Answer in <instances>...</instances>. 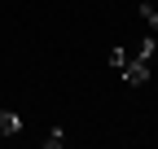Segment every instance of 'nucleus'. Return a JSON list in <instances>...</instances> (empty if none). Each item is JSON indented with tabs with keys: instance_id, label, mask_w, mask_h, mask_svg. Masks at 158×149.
I'll return each instance as SVG.
<instances>
[{
	"instance_id": "obj_1",
	"label": "nucleus",
	"mask_w": 158,
	"mask_h": 149,
	"mask_svg": "<svg viewBox=\"0 0 158 149\" xmlns=\"http://www.w3.org/2000/svg\"><path fill=\"white\" fill-rule=\"evenodd\" d=\"M123 79H127L132 88H136V83H145V79H149V66H145L141 57H132V62L123 66Z\"/></svg>"
},
{
	"instance_id": "obj_2",
	"label": "nucleus",
	"mask_w": 158,
	"mask_h": 149,
	"mask_svg": "<svg viewBox=\"0 0 158 149\" xmlns=\"http://www.w3.org/2000/svg\"><path fill=\"white\" fill-rule=\"evenodd\" d=\"M13 132H22V119L13 110H0V136H13Z\"/></svg>"
},
{
	"instance_id": "obj_3",
	"label": "nucleus",
	"mask_w": 158,
	"mask_h": 149,
	"mask_svg": "<svg viewBox=\"0 0 158 149\" xmlns=\"http://www.w3.org/2000/svg\"><path fill=\"white\" fill-rule=\"evenodd\" d=\"M132 62V48H110V66H118V70H123Z\"/></svg>"
},
{
	"instance_id": "obj_4",
	"label": "nucleus",
	"mask_w": 158,
	"mask_h": 149,
	"mask_svg": "<svg viewBox=\"0 0 158 149\" xmlns=\"http://www.w3.org/2000/svg\"><path fill=\"white\" fill-rule=\"evenodd\" d=\"M66 145V132H62V127H53V132L44 136V149H62Z\"/></svg>"
},
{
	"instance_id": "obj_5",
	"label": "nucleus",
	"mask_w": 158,
	"mask_h": 149,
	"mask_svg": "<svg viewBox=\"0 0 158 149\" xmlns=\"http://www.w3.org/2000/svg\"><path fill=\"white\" fill-rule=\"evenodd\" d=\"M141 18L149 22V31H158V9H154V5H141Z\"/></svg>"
},
{
	"instance_id": "obj_6",
	"label": "nucleus",
	"mask_w": 158,
	"mask_h": 149,
	"mask_svg": "<svg viewBox=\"0 0 158 149\" xmlns=\"http://www.w3.org/2000/svg\"><path fill=\"white\" fill-rule=\"evenodd\" d=\"M0 140H5V136H0Z\"/></svg>"
}]
</instances>
